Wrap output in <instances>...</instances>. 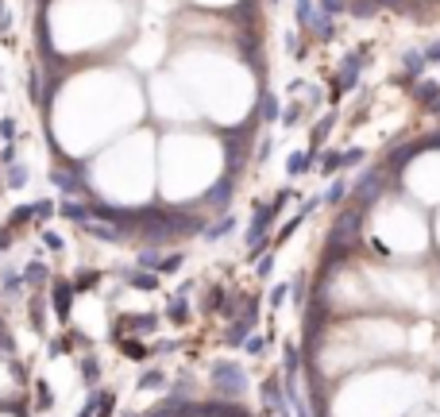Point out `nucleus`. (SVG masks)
Segmentation results:
<instances>
[{
	"mask_svg": "<svg viewBox=\"0 0 440 417\" xmlns=\"http://www.w3.org/2000/svg\"><path fill=\"white\" fill-rule=\"evenodd\" d=\"M213 390L220 398H240L247 390V375L240 363H232V359H216L213 363Z\"/></svg>",
	"mask_w": 440,
	"mask_h": 417,
	"instance_id": "1",
	"label": "nucleus"
},
{
	"mask_svg": "<svg viewBox=\"0 0 440 417\" xmlns=\"http://www.w3.org/2000/svg\"><path fill=\"white\" fill-rule=\"evenodd\" d=\"M359 70H363V54L344 59V66H340V85H336V93H348V89H355V81H359Z\"/></svg>",
	"mask_w": 440,
	"mask_h": 417,
	"instance_id": "2",
	"label": "nucleus"
},
{
	"mask_svg": "<svg viewBox=\"0 0 440 417\" xmlns=\"http://www.w3.org/2000/svg\"><path fill=\"white\" fill-rule=\"evenodd\" d=\"M124 325H116V336L120 332H155L158 317L155 313H136V317H120Z\"/></svg>",
	"mask_w": 440,
	"mask_h": 417,
	"instance_id": "3",
	"label": "nucleus"
},
{
	"mask_svg": "<svg viewBox=\"0 0 440 417\" xmlns=\"http://www.w3.org/2000/svg\"><path fill=\"white\" fill-rule=\"evenodd\" d=\"M74 286H70V282H59V286H54V290H50V305H54V313H59V317H70V301H74Z\"/></svg>",
	"mask_w": 440,
	"mask_h": 417,
	"instance_id": "4",
	"label": "nucleus"
},
{
	"mask_svg": "<svg viewBox=\"0 0 440 417\" xmlns=\"http://www.w3.org/2000/svg\"><path fill=\"white\" fill-rule=\"evenodd\" d=\"M355 232H359V213H344L340 224H336V232H333V243L355 240Z\"/></svg>",
	"mask_w": 440,
	"mask_h": 417,
	"instance_id": "5",
	"label": "nucleus"
},
{
	"mask_svg": "<svg viewBox=\"0 0 440 417\" xmlns=\"http://www.w3.org/2000/svg\"><path fill=\"white\" fill-rule=\"evenodd\" d=\"M379 185H382V174H367L359 178V185H355V197H359V205H371L375 194H379Z\"/></svg>",
	"mask_w": 440,
	"mask_h": 417,
	"instance_id": "6",
	"label": "nucleus"
},
{
	"mask_svg": "<svg viewBox=\"0 0 440 417\" xmlns=\"http://www.w3.org/2000/svg\"><path fill=\"white\" fill-rule=\"evenodd\" d=\"M228 197H232V178H220V182H216L213 190H209V197H205V201L213 205V209H224V205H228Z\"/></svg>",
	"mask_w": 440,
	"mask_h": 417,
	"instance_id": "7",
	"label": "nucleus"
},
{
	"mask_svg": "<svg viewBox=\"0 0 440 417\" xmlns=\"http://www.w3.org/2000/svg\"><path fill=\"white\" fill-rule=\"evenodd\" d=\"M401 66H406V74H410L413 81L425 74V50H406V59H401Z\"/></svg>",
	"mask_w": 440,
	"mask_h": 417,
	"instance_id": "8",
	"label": "nucleus"
},
{
	"mask_svg": "<svg viewBox=\"0 0 440 417\" xmlns=\"http://www.w3.org/2000/svg\"><path fill=\"white\" fill-rule=\"evenodd\" d=\"M127 282L136 286V290H158V274H147V271H127Z\"/></svg>",
	"mask_w": 440,
	"mask_h": 417,
	"instance_id": "9",
	"label": "nucleus"
},
{
	"mask_svg": "<svg viewBox=\"0 0 440 417\" xmlns=\"http://www.w3.org/2000/svg\"><path fill=\"white\" fill-rule=\"evenodd\" d=\"M297 23H302V28H313L317 23V4L313 0H297Z\"/></svg>",
	"mask_w": 440,
	"mask_h": 417,
	"instance_id": "10",
	"label": "nucleus"
},
{
	"mask_svg": "<svg viewBox=\"0 0 440 417\" xmlns=\"http://www.w3.org/2000/svg\"><path fill=\"white\" fill-rule=\"evenodd\" d=\"M50 182L59 185V194H74L78 190V178L66 174V170H50Z\"/></svg>",
	"mask_w": 440,
	"mask_h": 417,
	"instance_id": "11",
	"label": "nucleus"
},
{
	"mask_svg": "<svg viewBox=\"0 0 440 417\" xmlns=\"http://www.w3.org/2000/svg\"><path fill=\"white\" fill-rule=\"evenodd\" d=\"M317 8H321V16L336 20V16H344V12H348V0H317Z\"/></svg>",
	"mask_w": 440,
	"mask_h": 417,
	"instance_id": "12",
	"label": "nucleus"
},
{
	"mask_svg": "<svg viewBox=\"0 0 440 417\" xmlns=\"http://www.w3.org/2000/svg\"><path fill=\"white\" fill-rule=\"evenodd\" d=\"M232 216H224V221H216V224H209V228H205V240H224V236L228 232H232Z\"/></svg>",
	"mask_w": 440,
	"mask_h": 417,
	"instance_id": "13",
	"label": "nucleus"
},
{
	"mask_svg": "<svg viewBox=\"0 0 440 417\" xmlns=\"http://www.w3.org/2000/svg\"><path fill=\"white\" fill-rule=\"evenodd\" d=\"M309 151H293L290 155V163H286V170H290V174H302V170H309Z\"/></svg>",
	"mask_w": 440,
	"mask_h": 417,
	"instance_id": "14",
	"label": "nucleus"
},
{
	"mask_svg": "<svg viewBox=\"0 0 440 417\" xmlns=\"http://www.w3.org/2000/svg\"><path fill=\"white\" fill-rule=\"evenodd\" d=\"M23 282H28V286H39V282H47V267H43V263H31V267H23Z\"/></svg>",
	"mask_w": 440,
	"mask_h": 417,
	"instance_id": "15",
	"label": "nucleus"
},
{
	"mask_svg": "<svg viewBox=\"0 0 440 417\" xmlns=\"http://www.w3.org/2000/svg\"><path fill=\"white\" fill-rule=\"evenodd\" d=\"M413 93H417V101H432V105L440 101V85H437V81H421Z\"/></svg>",
	"mask_w": 440,
	"mask_h": 417,
	"instance_id": "16",
	"label": "nucleus"
},
{
	"mask_svg": "<svg viewBox=\"0 0 440 417\" xmlns=\"http://www.w3.org/2000/svg\"><path fill=\"white\" fill-rule=\"evenodd\" d=\"M348 12L359 16V20H367V16H375V0H348Z\"/></svg>",
	"mask_w": 440,
	"mask_h": 417,
	"instance_id": "17",
	"label": "nucleus"
},
{
	"mask_svg": "<svg viewBox=\"0 0 440 417\" xmlns=\"http://www.w3.org/2000/svg\"><path fill=\"white\" fill-rule=\"evenodd\" d=\"M8 185H12V190H20V185H28V166L12 163V166H8Z\"/></svg>",
	"mask_w": 440,
	"mask_h": 417,
	"instance_id": "18",
	"label": "nucleus"
},
{
	"mask_svg": "<svg viewBox=\"0 0 440 417\" xmlns=\"http://www.w3.org/2000/svg\"><path fill=\"white\" fill-rule=\"evenodd\" d=\"M163 387V371H143L139 375V390H158Z\"/></svg>",
	"mask_w": 440,
	"mask_h": 417,
	"instance_id": "19",
	"label": "nucleus"
},
{
	"mask_svg": "<svg viewBox=\"0 0 440 417\" xmlns=\"http://www.w3.org/2000/svg\"><path fill=\"white\" fill-rule=\"evenodd\" d=\"M340 166H344V155H340V151H328V155L321 159V170H324V174H336Z\"/></svg>",
	"mask_w": 440,
	"mask_h": 417,
	"instance_id": "20",
	"label": "nucleus"
},
{
	"mask_svg": "<svg viewBox=\"0 0 440 417\" xmlns=\"http://www.w3.org/2000/svg\"><path fill=\"white\" fill-rule=\"evenodd\" d=\"M278 116H282V112H278V97H271V93H266V97H263V120L271 124V120H278Z\"/></svg>",
	"mask_w": 440,
	"mask_h": 417,
	"instance_id": "21",
	"label": "nucleus"
},
{
	"mask_svg": "<svg viewBox=\"0 0 440 417\" xmlns=\"http://www.w3.org/2000/svg\"><path fill=\"white\" fill-rule=\"evenodd\" d=\"M124 356H127V359H143L147 348L139 344V340H124Z\"/></svg>",
	"mask_w": 440,
	"mask_h": 417,
	"instance_id": "22",
	"label": "nucleus"
},
{
	"mask_svg": "<svg viewBox=\"0 0 440 417\" xmlns=\"http://www.w3.org/2000/svg\"><path fill=\"white\" fill-rule=\"evenodd\" d=\"M81 375H85L89 383H97V375H101V367H97V359H81Z\"/></svg>",
	"mask_w": 440,
	"mask_h": 417,
	"instance_id": "23",
	"label": "nucleus"
},
{
	"mask_svg": "<svg viewBox=\"0 0 440 417\" xmlns=\"http://www.w3.org/2000/svg\"><path fill=\"white\" fill-rule=\"evenodd\" d=\"M178 267H182V255H163V263H158V271H163V274L178 271Z\"/></svg>",
	"mask_w": 440,
	"mask_h": 417,
	"instance_id": "24",
	"label": "nucleus"
},
{
	"mask_svg": "<svg viewBox=\"0 0 440 417\" xmlns=\"http://www.w3.org/2000/svg\"><path fill=\"white\" fill-rule=\"evenodd\" d=\"M344 194H348V185H344V182H333V190H328V194H324V201H344Z\"/></svg>",
	"mask_w": 440,
	"mask_h": 417,
	"instance_id": "25",
	"label": "nucleus"
},
{
	"mask_svg": "<svg viewBox=\"0 0 440 417\" xmlns=\"http://www.w3.org/2000/svg\"><path fill=\"white\" fill-rule=\"evenodd\" d=\"M170 321H174V325H186V301H174V305H170Z\"/></svg>",
	"mask_w": 440,
	"mask_h": 417,
	"instance_id": "26",
	"label": "nucleus"
},
{
	"mask_svg": "<svg viewBox=\"0 0 440 417\" xmlns=\"http://www.w3.org/2000/svg\"><path fill=\"white\" fill-rule=\"evenodd\" d=\"M328 128H333V116H324V120H321V124H317V128H313V143H321V139H324V136H328Z\"/></svg>",
	"mask_w": 440,
	"mask_h": 417,
	"instance_id": "27",
	"label": "nucleus"
},
{
	"mask_svg": "<svg viewBox=\"0 0 440 417\" xmlns=\"http://www.w3.org/2000/svg\"><path fill=\"white\" fill-rule=\"evenodd\" d=\"M286 290H290V286H274V290H271V305H282V301H286Z\"/></svg>",
	"mask_w": 440,
	"mask_h": 417,
	"instance_id": "28",
	"label": "nucleus"
},
{
	"mask_svg": "<svg viewBox=\"0 0 440 417\" xmlns=\"http://www.w3.org/2000/svg\"><path fill=\"white\" fill-rule=\"evenodd\" d=\"M425 62H440V39L432 47H425Z\"/></svg>",
	"mask_w": 440,
	"mask_h": 417,
	"instance_id": "29",
	"label": "nucleus"
},
{
	"mask_svg": "<svg viewBox=\"0 0 440 417\" xmlns=\"http://www.w3.org/2000/svg\"><path fill=\"white\" fill-rule=\"evenodd\" d=\"M352 163H363V151L355 147V151H344V166H352Z\"/></svg>",
	"mask_w": 440,
	"mask_h": 417,
	"instance_id": "30",
	"label": "nucleus"
},
{
	"mask_svg": "<svg viewBox=\"0 0 440 417\" xmlns=\"http://www.w3.org/2000/svg\"><path fill=\"white\" fill-rule=\"evenodd\" d=\"M0 132H4V139H16V136H12V132H16V124H12V120H0Z\"/></svg>",
	"mask_w": 440,
	"mask_h": 417,
	"instance_id": "31",
	"label": "nucleus"
},
{
	"mask_svg": "<svg viewBox=\"0 0 440 417\" xmlns=\"http://www.w3.org/2000/svg\"><path fill=\"white\" fill-rule=\"evenodd\" d=\"M4 247H12V228H4V232H0V252H4Z\"/></svg>",
	"mask_w": 440,
	"mask_h": 417,
	"instance_id": "32",
	"label": "nucleus"
},
{
	"mask_svg": "<svg viewBox=\"0 0 440 417\" xmlns=\"http://www.w3.org/2000/svg\"><path fill=\"white\" fill-rule=\"evenodd\" d=\"M375 4H401V0H375Z\"/></svg>",
	"mask_w": 440,
	"mask_h": 417,
	"instance_id": "33",
	"label": "nucleus"
}]
</instances>
